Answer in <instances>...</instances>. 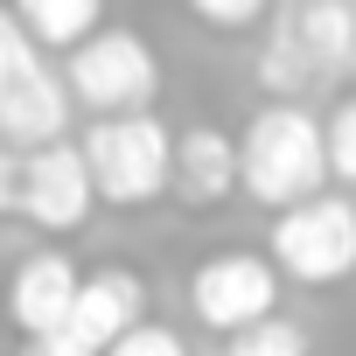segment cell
<instances>
[{"label": "cell", "mask_w": 356, "mask_h": 356, "mask_svg": "<svg viewBox=\"0 0 356 356\" xmlns=\"http://www.w3.org/2000/svg\"><path fill=\"white\" fill-rule=\"evenodd\" d=\"M231 147H238V189H245L259 210H286V203L328 189L321 119H314L300 98H273V105H259Z\"/></svg>", "instance_id": "obj_1"}, {"label": "cell", "mask_w": 356, "mask_h": 356, "mask_svg": "<svg viewBox=\"0 0 356 356\" xmlns=\"http://www.w3.org/2000/svg\"><path fill=\"white\" fill-rule=\"evenodd\" d=\"M168 133L154 112H119V119H91V133L77 140L91 196L112 210H147L154 196H168Z\"/></svg>", "instance_id": "obj_2"}, {"label": "cell", "mask_w": 356, "mask_h": 356, "mask_svg": "<svg viewBox=\"0 0 356 356\" xmlns=\"http://www.w3.org/2000/svg\"><path fill=\"white\" fill-rule=\"evenodd\" d=\"M266 266L280 280H300V286H342L356 273V203L321 189V196H300V203L273 210Z\"/></svg>", "instance_id": "obj_3"}, {"label": "cell", "mask_w": 356, "mask_h": 356, "mask_svg": "<svg viewBox=\"0 0 356 356\" xmlns=\"http://www.w3.org/2000/svg\"><path fill=\"white\" fill-rule=\"evenodd\" d=\"M63 91L70 105L98 112V119H119V112H154L161 98V56L147 35L133 29H91L77 49H63Z\"/></svg>", "instance_id": "obj_4"}, {"label": "cell", "mask_w": 356, "mask_h": 356, "mask_svg": "<svg viewBox=\"0 0 356 356\" xmlns=\"http://www.w3.org/2000/svg\"><path fill=\"white\" fill-rule=\"evenodd\" d=\"M349 56H356V8L349 0H300L259 49V84L293 98L300 84L335 77Z\"/></svg>", "instance_id": "obj_5"}, {"label": "cell", "mask_w": 356, "mask_h": 356, "mask_svg": "<svg viewBox=\"0 0 356 356\" xmlns=\"http://www.w3.org/2000/svg\"><path fill=\"white\" fill-rule=\"evenodd\" d=\"M189 314L217 335H238L280 314V273L266 266V252H217L189 273Z\"/></svg>", "instance_id": "obj_6"}, {"label": "cell", "mask_w": 356, "mask_h": 356, "mask_svg": "<svg viewBox=\"0 0 356 356\" xmlns=\"http://www.w3.org/2000/svg\"><path fill=\"white\" fill-rule=\"evenodd\" d=\"M91 175H84V154L77 140H49V147H29L22 154V175H15V217H29L35 231H77L91 217Z\"/></svg>", "instance_id": "obj_7"}, {"label": "cell", "mask_w": 356, "mask_h": 356, "mask_svg": "<svg viewBox=\"0 0 356 356\" xmlns=\"http://www.w3.org/2000/svg\"><path fill=\"white\" fill-rule=\"evenodd\" d=\"M133 321H147V280L126 273V266H98V273H77V293H70V314H63V335L84 342L91 356L105 342H119Z\"/></svg>", "instance_id": "obj_8"}, {"label": "cell", "mask_w": 356, "mask_h": 356, "mask_svg": "<svg viewBox=\"0 0 356 356\" xmlns=\"http://www.w3.org/2000/svg\"><path fill=\"white\" fill-rule=\"evenodd\" d=\"M168 196L189 210H217L224 196H238V147L217 126H182L168 133Z\"/></svg>", "instance_id": "obj_9"}, {"label": "cell", "mask_w": 356, "mask_h": 356, "mask_svg": "<svg viewBox=\"0 0 356 356\" xmlns=\"http://www.w3.org/2000/svg\"><path fill=\"white\" fill-rule=\"evenodd\" d=\"M70 293H77V266L63 252H29L8 280V321L22 335H49V328H63Z\"/></svg>", "instance_id": "obj_10"}, {"label": "cell", "mask_w": 356, "mask_h": 356, "mask_svg": "<svg viewBox=\"0 0 356 356\" xmlns=\"http://www.w3.org/2000/svg\"><path fill=\"white\" fill-rule=\"evenodd\" d=\"M63 133H70V91H63V77L35 70L15 91H0V147L29 154V147H49Z\"/></svg>", "instance_id": "obj_11"}, {"label": "cell", "mask_w": 356, "mask_h": 356, "mask_svg": "<svg viewBox=\"0 0 356 356\" xmlns=\"http://www.w3.org/2000/svg\"><path fill=\"white\" fill-rule=\"evenodd\" d=\"M8 15L35 49H77L105 22V0H8Z\"/></svg>", "instance_id": "obj_12"}, {"label": "cell", "mask_w": 356, "mask_h": 356, "mask_svg": "<svg viewBox=\"0 0 356 356\" xmlns=\"http://www.w3.org/2000/svg\"><path fill=\"white\" fill-rule=\"evenodd\" d=\"M224 356H307V328H300V321H286V314H266V321L238 328Z\"/></svg>", "instance_id": "obj_13"}, {"label": "cell", "mask_w": 356, "mask_h": 356, "mask_svg": "<svg viewBox=\"0 0 356 356\" xmlns=\"http://www.w3.org/2000/svg\"><path fill=\"white\" fill-rule=\"evenodd\" d=\"M321 161H328V175L356 182V98H342V105L321 119Z\"/></svg>", "instance_id": "obj_14"}, {"label": "cell", "mask_w": 356, "mask_h": 356, "mask_svg": "<svg viewBox=\"0 0 356 356\" xmlns=\"http://www.w3.org/2000/svg\"><path fill=\"white\" fill-rule=\"evenodd\" d=\"M42 70V49L22 35V22L8 15V8H0V91H15L22 77H35Z\"/></svg>", "instance_id": "obj_15"}, {"label": "cell", "mask_w": 356, "mask_h": 356, "mask_svg": "<svg viewBox=\"0 0 356 356\" xmlns=\"http://www.w3.org/2000/svg\"><path fill=\"white\" fill-rule=\"evenodd\" d=\"M182 8H189L203 29H224V35H238V29L266 22V8H273V0H182Z\"/></svg>", "instance_id": "obj_16"}, {"label": "cell", "mask_w": 356, "mask_h": 356, "mask_svg": "<svg viewBox=\"0 0 356 356\" xmlns=\"http://www.w3.org/2000/svg\"><path fill=\"white\" fill-rule=\"evenodd\" d=\"M98 356H189L182 349V335H175V328H161V321H133L119 342H105Z\"/></svg>", "instance_id": "obj_17"}, {"label": "cell", "mask_w": 356, "mask_h": 356, "mask_svg": "<svg viewBox=\"0 0 356 356\" xmlns=\"http://www.w3.org/2000/svg\"><path fill=\"white\" fill-rule=\"evenodd\" d=\"M22 356H91V349L70 342L63 328H49V335H22Z\"/></svg>", "instance_id": "obj_18"}, {"label": "cell", "mask_w": 356, "mask_h": 356, "mask_svg": "<svg viewBox=\"0 0 356 356\" xmlns=\"http://www.w3.org/2000/svg\"><path fill=\"white\" fill-rule=\"evenodd\" d=\"M15 175H22V154L0 147V217H15Z\"/></svg>", "instance_id": "obj_19"}]
</instances>
